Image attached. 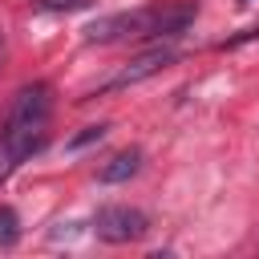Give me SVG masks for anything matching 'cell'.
Listing matches in <instances>:
<instances>
[{"mask_svg":"<svg viewBox=\"0 0 259 259\" xmlns=\"http://www.w3.org/2000/svg\"><path fill=\"white\" fill-rule=\"evenodd\" d=\"M93 231L101 243H138L150 231V219L138 206H101L93 219Z\"/></svg>","mask_w":259,"mask_h":259,"instance_id":"3","label":"cell"},{"mask_svg":"<svg viewBox=\"0 0 259 259\" xmlns=\"http://www.w3.org/2000/svg\"><path fill=\"white\" fill-rule=\"evenodd\" d=\"M49 113H53V89L45 81L20 85L8 101V113L0 121V182H8L20 162H28L45 134H49Z\"/></svg>","mask_w":259,"mask_h":259,"instance_id":"1","label":"cell"},{"mask_svg":"<svg viewBox=\"0 0 259 259\" xmlns=\"http://www.w3.org/2000/svg\"><path fill=\"white\" fill-rule=\"evenodd\" d=\"M93 0H36V12H85Z\"/></svg>","mask_w":259,"mask_h":259,"instance_id":"6","label":"cell"},{"mask_svg":"<svg viewBox=\"0 0 259 259\" xmlns=\"http://www.w3.org/2000/svg\"><path fill=\"white\" fill-rule=\"evenodd\" d=\"M239 4H247V0H239Z\"/></svg>","mask_w":259,"mask_h":259,"instance_id":"9","label":"cell"},{"mask_svg":"<svg viewBox=\"0 0 259 259\" xmlns=\"http://www.w3.org/2000/svg\"><path fill=\"white\" fill-rule=\"evenodd\" d=\"M174 49H146V53H138L125 69H117L101 89H130V85H138V81H146V77H154V73H162L166 65H174Z\"/></svg>","mask_w":259,"mask_h":259,"instance_id":"4","label":"cell"},{"mask_svg":"<svg viewBox=\"0 0 259 259\" xmlns=\"http://www.w3.org/2000/svg\"><path fill=\"white\" fill-rule=\"evenodd\" d=\"M138 166H142V150H134V146H130V150L113 154V158H109V162L97 170V178L113 186V182H125V178H134V174H138Z\"/></svg>","mask_w":259,"mask_h":259,"instance_id":"5","label":"cell"},{"mask_svg":"<svg viewBox=\"0 0 259 259\" xmlns=\"http://www.w3.org/2000/svg\"><path fill=\"white\" fill-rule=\"evenodd\" d=\"M12 239H16V214L0 206V243H12Z\"/></svg>","mask_w":259,"mask_h":259,"instance_id":"7","label":"cell"},{"mask_svg":"<svg viewBox=\"0 0 259 259\" xmlns=\"http://www.w3.org/2000/svg\"><path fill=\"white\" fill-rule=\"evenodd\" d=\"M194 20V4L182 0H162V4H146L134 12H113L101 16L85 28L89 45H109V40H146V36H178L186 24Z\"/></svg>","mask_w":259,"mask_h":259,"instance_id":"2","label":"cell"},{"mask_svg":"<svg viewBox=\"0 0 259 259\" xmlns=\"http://www.w3.org/2000/svg\"><path fill=\"white\" fill-rule=\"evenodd\" d=\"M97 138H105V125H89L85 134H77V138L69 142V150H81V146H89V142H97Z\"/></svg>","mask_w":259,"mask_h":259,"instance_id":"8","label":"cell"}]
</instances>
